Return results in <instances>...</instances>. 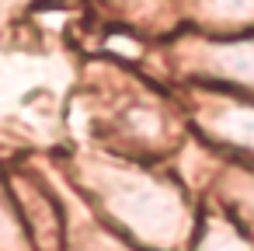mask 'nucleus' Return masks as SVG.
Wrapping results in <instances>:
<instances>
[{"label": "nucleus", "instance_id": "obj_1", "mask_svg": "<svg viewBox=\"0 0 254 251\" xmlns=\"http://www.w3.org/2000/svg\"><path fill=\"white\" fill-rule=\"evenodd\" d=\"M202 129L212 136V143H223L244 157H254V98L251 94L216 98L202 112Z\"/></svg>", "mask_w": 254, "mask_h": 251}, {"label": "nucleus", "instance_id": "obj_2", "mask_svg": "<svg viewBox=\"0 0 254 251\" xmlns=\"http://www.w3.org/2000/svg\"><path fill=\"white\" fill-rule=\"evenodd\" d=\"M205 67L216 81H223L237 94H254V35L216 42L205 56Z\"/></svg>", "mask_w": 254, "mask_h": 251}, {"label": "nucleus", "instance_id": "obj_3", "mask_svg": "<svg viewBox=\"0 0 254 251\" xmlns=\"http://www.w3.org/2000/svg\"><path fill=\"white\" fill-rule=\"evenodd\" d=\"M205 18L216 25L247 28L254 25V0H205Z\"/></svg>", "mask_w": 254, "mask_h": 251}, {"label": "nucleus", "instance_id": "obj_4", "mask_svg": "<svg viewBox=\"0 0 254 251\" xmlns=\"http://www.w3.org/2000/svg\"><path fill=\"white\" fill-rule=\"evenodd\" d=\"M198 251H254V248L237 223H209L198 241Z\"/></svg>", "mask_w": 254, "mask_h": 251}, {"label": "nucleus", "instance_id": "obj_5", "mask_svg": "<svg viewBox=\"0 0 254 251\" xmlns=\"http://www.w3.org/2000/svg\"><path fill=\"white\" fill-rule=\"evenodd\" d=\"M237 213L244 227H254V171H244V185L237 188Z\"/></svg>", "mask_w": 254, "mask_h": 251}]
</instances>
